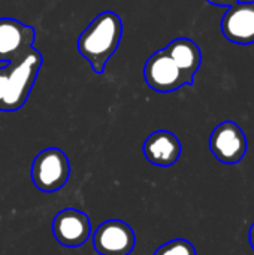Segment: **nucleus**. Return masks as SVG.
<instances>
[{"mask_svg": "<svg viewBox=\"0 0 254 255\" xmlns=\"http://www.w3.org/2000/svg\"><path fill=\"white\" fill-rule=\"evenodd\" d=\"M123 36V21L111 10L99 13L78 39L79 54L94 73H103L108 60L117 51Z\"/></svg>", "mask_w": 254, "mask_h": 255, "instance_id": "obj_1", "label": "nucleus"}, {"mask_svg": "<svg viewBox=\"0 0 254 255\" xmlns=\"http://www.w3.org/2000/svg\"><path fill=\"white\" fill-rule=\"evenodd\" d=\"M42 54L31 48L24 55L0 67V111L15 112L24 106L42 67Z\"/></svg>", "mask_w": 254, "mask_h": 255, "instance_id": "obj_2", "label": "nucleus"}, {"mask_svg": "<svg viewBox=\"0 0 254 255\" xmlns=\"http://www.w3.org/2000/svg\"><path fill=\"white\" fill-rule=\"evenodd\" d=\"M30 175L33 185L42 193L58 191L70 176L69 158L58 148H46L34 157Z\"/></svg>", "mask_w": 254, "mask_h": 255, "instance_id": "obj_3", "label": "nucleus"}, {"mask_svg": "<svg viewBox=\"0 0 254 255\" xmlns=\"http://www.w3.org/2000/svg\"><path fill=\"white\" fill-rule=\"evenodd\" d=\"M144 78L148 87L159 93H171L186 84H192L165 49L154 52L147 60L144 66Z\"/></svg>", "mask_w": 254, "mask_h": 255, "instance_id": "obj_4", "label": "nucleus"}, {"mask_svg": "<svg viewBox=\"0 0 254 255\" xmlns=\"http://www.w3.org/2000/svg\"><path fill=\"white\" fill-rule=\"evenodd\" d=\"M135 245L133 229L121 220L105 221L93 233V248L100 255H129Z\"/></svg>", "mask_w": 254, "mask_h": 255, "instance_id": "obj_5", "label": "nucleus"}, {"mask_svg": "<svg viewBox=\"0 0 254 255\" xmlns=\"http://www.w3.org/2000/svg\"><path fill=\"white\" fill-rule=\"evenodd\" d=\"M247 137L243 128L234 121L219 124L210 137V149L214 157L225 164L240 163L247 152Z\"/></svg>", "mask_w": 254, "mask_h": 255, "instance_id": "obj_6", "label": "nucleus"}, {"mask_svg": "<svg viewBox=\"0 0 254 255\" xmlns=\"http://www.w3.org/2000/svg\"><path fill=\"white\" fill-rule=\"evenodd\" d=\"M52 235L61 247L79 248L91 236L90 218L78 209H63L52 220Z\"/></svg>", "mask_w": 254, "mask_h": 255, "instance_id": "obj_7", "label": "nucleus"}, {"mask_svg": "<svg viewBox=\"0 0 254 255\" xmlns=\"http://www.w3.org/2000/svg\"><path fill=\"white\" fill-rule=\"evenodd\" d=\"M34 28L13 18H0V61L9 63L33 48Z\"/></svg>", "mask_w": 254, "mask_h": 255, "instance_id": "obj_8", "label": "nucleus"}, {"mask_svg": "<svg viewBox=\"0 0 254 255\" xmlns=\"http://www.w3.org/2000/svg\"><path fill=\"white\" fill-rule=\"evenodd\" d=\"M142 152L151 164L169 167L174 166L181 155V142L174 133L157 130L145 139Z\"/></svg>", "mask_w": 254, "mask_h": 255, "instance_id": "obj_9", "label": "nucleus"}, {"mask_svg": "<svg viewBox=\"0 0 254 255\" xmlns=\"http://www.w3.org/2000/svg\"><path fill=\"white\" fill-rule=\"evenodd\" d=\"M222 28L225 36L237 43L254 42V4H234L226 12Z\"/></svg>", "mask_w": 254, "mask_h": 255, "instance_id": "obj_10", "label": "nucleus"}, {"mask_svg": "<svg viewBox=\"0 0 254 255\" xmlns=\"http://www.w3.org/2000/svg\"><path fill=\"white\" fill-rule=\"evenodd\" d=\"M166 54L174 60L178 69L187 76V79L193 84L195 73L201 66V51L199 46L186 37H180L172 40L166 48Z\"/></svg>", "mask_w": 254, "mask_h": 255, "instance_id": "obj_11", "label": "nucleus"}, {"mask_svg": "<svg viewBox=\"0 0 254 255\" xmlns=\"http://www.w3.org/2000/svg\"><path fill=\"white\" fill-rule=\"evenodd\" d=\"M154 255H196V250L193 244L186 239H174L163 244Z\"/></svg>", "mask_w": 254, "mask_h": 255, "instance_id": "obj_12", "label": "nucleus"}, {"mask_svg": "<svg viewBox=\"0 0 254 255\" xmlns=\"http://www.w3.org/2000/svg\"><path fill=\"white\" fill-rule=\"evenodd\" d=\"M208 1L210 3H214V4H220V6H234L240 0H208Z\"/></svg>", "mask_w": 254, "mask_h": 255, "instance_id": "obj_13", "label": "nucleus"}, {"mask_svg": "<svg viewBox=\"0 0 254 255\" xmlns=\"http://www.w3.org/2000/svg\"><path fill=\"white\" fill-rule=\"evenodd\" d=\"M249 239H250V245H252V248L254 250V224L252 226V229H250V233H249Z\"/></svg>", "mask_w": 254, "mask_h": 255, "instance_id": "obj_14", "label": "nucleus"}]
</instances>
